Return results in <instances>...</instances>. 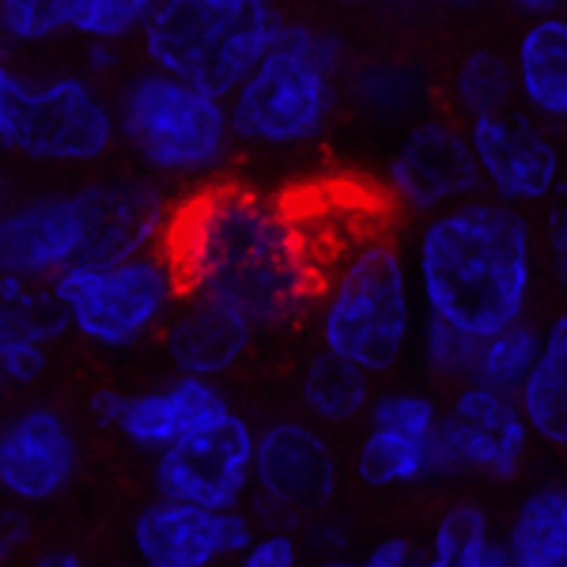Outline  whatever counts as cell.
<instances>
[{"mask_svg":"<svg viewBox=\"0 0 567 567\" xmlns=\"http://www.w3.org/2000/svg\"><path fill=\"white\" fill-rule=\"evenodd\" d=\"M416 349H420V360L424 368L443 382H470L473 379V368H477V352H481V341L484 337H473L465 329L451 326V322H439L432 315H420L416 322Z\"/></svg>","mask_w":567,"mask_h":567,"instance_id":"cell-32","label":"cell"},{"mask_svg":"<svg viewBox=\"0 0 567 567\" xmlns=\"http://www.w3.org/2000/svg\"><path fill=\"white\" fill-rule=\"evenodd\" d=\"M84 258L76 194H42L0 205V272L53 280Z\"/></svg>","mask_w":567,"mask_h":567,"instance_id":"cell-18","label":"cell"},{"mask_svg":"<svg viewBox=\"0 0 567 567\" xmlns=\"http://www.w3.org/2000/svg\"><path fill=\"white\" fill-rule=\"evenodd\" d=\"M349 95L374 117H409L427 103V80L409 61L382 58L352 72Z\"/></svg>","mask_w":567,"mask_h":567,"instance_id":"cell-27","label":"cell"},{"mask_svg":"<svg viewBox=\"0 0 567 567\" xmlns=\"http://www.w3.org/2000/svg\"><path fill=\"white\" fill-rule=\"evenodd\" d=\"M341 492L337 446L307 416H280L254 427L250 488L254 515L265 529L310 534L333 515Z\"/></svg>","mask_w":567,"mask_h":567,"instance_id":"cell-9","label":"cell"},{"mask_svg":"<svg viewBox=\"0 0 567 567\" xmlns=\"http://www.w3.org/2000/svg\"><path fill=\"white\" fill-rule=\"evenodd\" d=\"M537 349H542V329L529 322V315L518 318V322L503 326L499 333L484 337L481 352H477V368H473L470 382L515 398L526 379V371H529V363L537 360Z\"/></svg>","mask_w":567,"mask_h":567,"instance_id":"cell-29","label":"cell"},{"mask_svg":"<svg viewBox=\"0 0 567 567\" xmlns=\"http://www.w3.org/2000/svg\"><path fill=\"white\" fill-rule=\"evenodd\" d=\"M420 548L409 542V537H382V542L371 545L368 556H360V560H352V567H420Z\"/></svg>","mask_w":567,"mask_h":567,"instance_id":"cell-36","label":"cell"},{"mask_svg":"<svg viewBox=\"0 0 567 567\" xmlns=\"http://www.w3.org/2000/svg\"><path fill=\"white\" fill-rule=\"evenodd\" d=\"M159 0H72L69 34L80 42H136Z\"/></svg>","mask_w":567,"mask_h":567,"instance_id":"cell-30","label":"cell"},{"mask_svg":"<svg viewBox=\"0 0 567 567\" xmlns=\"http://www.w3.org/2000/svg\"><path fill=\"white\" fill-rule=\"evenodd\" d=\"M69 333L50 280L0 272V390L31 386L50 368V344Z\"/></svg>","mask_w":567,"mask_h":567,"instance_id":"cell-19","label":"cell"},{"mask_svg":"<svg viewBox=\"0 0 567 567\" xmlns=\"http://www.w3.org/2000/svg\"><path fill=\"white\" fill-rule=\"evenodd\" d=\"M382 186L401 208L416 216H432L439 208L477 197L481 178L465 125L446 117H420L390 152Z\"/></svg>","mask_w":567,"mask_h":567,"instance_id":"cell-12","label":"cell"},{"mask_svg":"<svg viewBox=\"0 0 567 567\" xmlns=\"http://www.w3.org/2000/svg\"><path fill=\"white\" fill-rule=\"evenodd\" d=\"M548 250L556 258V277H564L567 269V216L564 208H553L548 213Z\"/></svg>","mask_w":567,"mask_h":567,"instance_id":"cell-38","label":"cell"},{"mask_svg":"<svg viewBox=\"0 0 567 567\" xmlns=\"http://www.w3.org/2000/svg\"><path fill=\"white\" fill-rule=\"evenodd\" d=\"M72 0H0V58L69 34Z\"/></svg>","mask_w":567,"mask_h":567,"instance_id":"cell-31","label":"cell"},{"mask_svg":"<svg viewBox=\"0 0 567 567\" xmlns=\"http://www.w3.org/2000/svg\"><path fill=\"white\" fill-rule=\"evenodd\" d=\"M31 567H84V560H80V556H72V553H45Z\"/></svg>","mask_w":567,"mask_h":567,"instance_id":"cell-40","label":"cell"},{"mask_svg":"<svg viewBox=\"0 0 567 567\" xmlns=\"http://www.w3.org/2000/svg\"><path fill=\"white\" fill-rule=\"evenodd\" d=\"M84 224V258L117 261L159 250L178 200L159 178H106L72 189Z\"/></svg>","mask_w":567,"mask_h":567,"instance_id":"cell-13","label":"cell"},{"mask_svg":"<svg viewBox=\"0 0 567 567\" xmlns=\"http://www.w3.org/2000/svg\"><path fill=\"white\" fill-rule=\"evenodd\" d=\"M363 416H368L371 427H386V432L416 439V443H435L439 424H443V409H439V401L427 398V393H420V390L374 393Z\"/></svg>","mask_w":567,"mask_h":567,"instance_id":"cell-33","label":"cell"},{"mask_svg":"<svg viewBox=\"0 0 567 567\" xmlns=\"http://www.w3.org/2000/svg\"><path fill=\"white\" fill-rule=\"evenodd\" d=\"M360 484L371 488H390V484H413L435 473H458L446 454L443 432L435 435V443H416L386 427H371L363 432L360 446H355V462H352Z\"/></svg>","mask_w":567,"mask_h":567,"instance_id":"cell-24","label":"cell"},{"mask_svg":"<svg viewBox=\"0 0 567 567\" xmlns=\"http://www.w3.org/2000/svg\"><path fill=\"white\" fill-rule=\"evenodd\" d=\"M4 200H8V178L0 175V205H4Z\"/></svg>","mask_w":567,"mask_h":567,"instance_id":"cell-43","label":"cell"},{"mask_svg":"<svg viewBox=\"0 0 567 567\" xmlns=\"http://www.w3.org/2000/svg\"><path fill=\"white\" fill-rule=\"evenodd\" d=\"M341 72L344 42L333 31L284 20L277 42L227 95L235 144L288 152L318 141L341 99Z\"/></svg>","mask_w":567,"mask_h":567,"instance_id":"cell-3","label":"cell"},{"mask_svg":"<svg viewBox=\"0 0 567 567\" xmlns=\"http://www.w3.org/2000/svg\"><path fill=\"white\" fill-rule=\"evenodd\" d=\"M117 144L114 99L84 72L0 80V148L45 167H91Z\"/></svg>","mask_w":567,"mask_h":567,"instance_id":"cell-7","label":"cell"},{"mask_svg":"<svg viewBox=\"0 0 567 567\" xmlns=\"http://www.w3.org/2000/svg\"><path fill=\"white\" fill-rule=\"evenodd\" d=\"M439 432L454 470H477L484 477L511 481L526 462L529 427L511 393L462 382L454 401L443 409Z\"/></svg>","mask_w":567,"mask_h":567,"instance_id":"cell-16","label":"cell"},{"mask_svg":"<svg viewBox=\"0 0 567 567\" xmlns=\"http://www.w3.org/2000/svg\"><path fill=\"white\" fill-rule=\"evenodd\" d=\"M117 61H122V45L110 42H84V76L87 80H103L110 72H117Z\"/></svg>","mask_w":567,"mask_h":567,"instance_id":"cell-37","label":"cell"},{"mask_svg":"<svg viewBox=\"0 0 567 567\" xmlns=\"http://www.w3.org/2000/svg\"><path fill=\"white\" fill-rule=\"evenodd\" d=\"M529 439H542L548 446L567 443V318L556 315L542 329V349L529 363L523 386L515 393Z\"/></svg>","mask_w":567,"mask_h":567,"instance_id":"cell-22","label":"cell"},{"mask_svg":"<svg viewBox=\"0 0 567 567\" xmlns=\"http://www.w3.org/2000/svg\"><path fill=\"white\" fill-rule=\"evenodd\" d=\"M451 103L462 110L465 122L515 106V72H511V58H503L492 45H477V50L465 53L451 76Z\"/></svg>","mask_w":567,"mask_h":567,"instance_id":"cell-28","label":"cell"},{"mask_svg":"<svg viewBox=\"0 0 567 567\" xmlns=\"http://www.w3.org/2000/svg\"><path fill=\"white\" fill-rule=\"evenodd\" d=\"M333 4H341V8H371L374 0H333Z\"/></svg>","mask_w":567,"mask_h":567,"instance_id":"cell-42","label":"cell"},{"mask_svg":"<svg viewBox=\"0 0 567 567\" xmlns=\"http://www.w3.org/2000/svg\"><path fill=\"white\" fill-rule=\"evenodd\" d=\"M224 405H231V401L219 390V382L175 374L167 386L144 393L99 390L91 398V416H95V424H103L122 435L125 443H133L136 451L155 454L186 435L189 427H197L200 420L219 413Z\"/></svg>","mask_w":567,"mask_h":567,"instance_id":"cell-17","label":"cell"},{"mask_svg":"<svg viewBox=\"0 0 567 567\" xmlns=\"http://www.w3.org/2000/svg\"><path fill=\"white\" fill-rule=\"evenodd\" d=\"M254 534L258 523L239 507L213 511L163 496L133 518V548L144 567H213L239 556Z\"/></svg>","mask_w":567,"mask_h":567,"instance_id":"cell-15","label":"cell"},{"mask_svg":"<svg viewBox=\"0 0 567 567\" xmlns=\"http://www.w3.org/2000/svg\"><path fill=\"white\" fill-rule=\"evenodd\" d=\"M481 194L515 208H534L560 189V144L545 122L518 106L465 122Z\"/></svg>","mask_w":567,"mask_h":567,"instance_id":"cell-11","label":"cell"},{"mask_svg":"<svg viewBox=\"0 0 567 567\" xmlns=\"http://www.w3.org/2000/svg\"><path fill=\"white\" fill-rule=\"evenodd\" d=\"M537 227L526 208L477 194L424 216L416 231L413 288L424 315L492 337L529 315L537 284Z\"/></svg>","mask_w":567,"mask_h":567,"instance_id":"cell-2","label":"cell"},{"mask_svg":"<svg viewBox=\"0 0 567 567\" xmlns=\"http://www.w3.org/2000/svg\"><path fill=\"white\" fill-rule=\"evenodd\" d=\"M50 288L72 333L110 352L148 341L186 296L163 246L117 261H72Z\"/></svg>","mask_w":567,"mask_h":567,"instance_id":"cell-8","label":"cell"},{"mask_svg":"<svg viewBox=\"0 0 567 567\" xmlns=\"http://www.w3.org/2000/svg\"><path fill=\"white\" fill-rule=\"evenodd\" d=\"M80 470V435L53 405H27L0 424V496L31 507L69 488Z\"/></svg>","mask_w":567,"mask_h":567,"instance_id":"cell-14","label":"cell"},{"mask_svg":"<svg viewBox=\"0 0 567 567\" xmlns=\"http://www.w3.org/2000/svg\"><path fill=\"white\" fill-rule=\"evenodd\" d=\"M515 99L537 122L556 125L567 117V20L560 12L537 16L518 34L515 58Z\"/></svg>","mask_w":567,"mask_h":567,"instance_id":"cell-21","label":"cell"},{"mask_svg":"<svg viewBox=\"0 0 567 567\" xmlns=\"http://www.w3.org/2000/svg\"><path fill=\"white\" fill-rule=\"evenodd\" d=\"M503 553L507 567H567V492L560 484H542L518 503Z\"/></svg>","mask_w":567,"mask_h":567,"instance_id":"cell-25","label":"cell"},{"mask_svg":"<svg viewBox=\"0 0 567 567\" xmlns=\"http://www.w3.org/2000/svg\"><path fill=\"white\" fill-rule=\"evenodd\" d=\"M239 567H299V542L284 529L254 534V542L239 553Z\"/></svg>","mask_w":567,"mask_h":567,"instance_id":"cell-34","label":"cell"},{"mask_svg":"<svg viewBox=\"0 0 567 567\" xmlns=\"http://www.w3.org/2000/svg\"><path fill=\"white\" fill-rule=\"evenodd\" d=\"M254 333L258 329L224 303L182 296V303L163 322V352L178 374L219 382L246 360Z\"/></svg>","mask_w":567,"mask_h":567,"instance_id":"cell-20","label":"cell"},{"mask_svg":"<svg viewBox=\"0 0 567 567\" xmlns=\"http://www.w3.org/2000/svg\"><path fill=\"white\" fill-rule=\"evenodd\" d=\"M31 545V515L20 503H0V567L12 564Z\"/></svg>","mask_w":567,"mask_h":567,"instance_id":"cell-35","label":"cell"},{"mask_svg":"<svg viewBox=\"0 0 567 567\" xmlns=\"http://www.w3.org/2000/svg\"><path fill=\"white\" fill-rule=\"evenodd\" d=\"M250 458L254 424L235 405H224L171 446L155 451L152 481L163 499L231 511L250 488Z\"/></svg>","mask_w":567,"mask_h":567,"instance_id":"cell-10","label":"cell"},{"mask_svg":"<svg viewBox=\"0 0 567 567\" xmlns=\"http://www.w3.org/2000/svg\"><path fill=\"white\" fill-rule=\"evenodd\" d=\"M435 4H443V8H473V4H481V0H435Z\"/></svg>","mask_w":567,"mask_h":567,"instance_id":"cell-41","label":"cell"},{"mask_svg":"<svg viewBox=\"0 0 567 567\" xmlns=\"http://www.w3.org/2000/svg\"><path fill=\"white\" fill-rule=\"evenodd\" d=\"M272 0H159L136 34L144 65L227 99L277 42Z\"/></svg>","mask_w":567,"mask_h":567,"instance_id":"cell-5","label":"cell"},{"mask_svg":"<svg viewBox=\"0 0 567 567\" xmlns=\"http://www.w3.org/2000/svg\"><path fill=\"white\" fill-rule=\"evenodd\" d=\"M371 374L333 352H318L299 374V409L318 427H344L368 413L374 386Z\"/></svg>","mask_w":567,"mask_h":567,"instance_id":"cell-23","label":"cell"},{"mask_svg":"<svg viewBox=\"0 0 567 567\" xmlns=\"http://www.w3.org/2000/svg\"><path fill=\"white\" fill-rule=\"evenodd\" d=\"M8 72H12V65H8V58H0V80H4Z\"/></svg>","mask_w":567,"mask_h":567,"instance_id":"cell-44","label":"cell"},{"mask_svg":"<svg viewBox=\"0 0 567 567\" xmlns=\"http://www.w3.org/2000/svg\"><path fill=\"white\" fill-rule=\"evenodd\" d=\"M315 307L326 352L355 363L371 379L390 374L405 360L420 322L405 250L386 235H360L329 265Z\"/></svg>","mask_w":567,"mask_h":567,"instance_id":"cell-4","label":"cell"},{"mask_svg":"<svg viewBox=\"0 0 567 567\" xmlns=\"http://www.w3.org/2000/svg\"><path fill=\"white\" fill-rule=\"evenodd\" d=\"M420 567H507L503 542L492 534L488 515L477 503H454L435 526L432 553Z\"/></svg>","mask_w":567,"mask_h":567,"instance_id":"cell-26","label":"cell"},{"mask_svg":"<svg viewBox=\"0 0 567 567\" xmlns=\"http://www.w3.org/2000/svg\"><path fill=\"white\" fill-rule=\"evenodd\" d=\"M117 144H125L152 178L205 182L224 171L235 152L227 99L144 65L114 99Z\"/></svg>","mask_w":567,"mask_h":567,"instance_id":"cell-6","label":"cell"},{"mask_svg":"<svg viewBox=\"0 0 567 567\" xmlns=\"http://www.w3.org/2000/svg\"><path fill=\"white\" fill-rule=\"evenodd\" d=\"M315 200L239 182H200L175 205L163 250L186 296L213 299L254 329H284L318 303L341 254Z\"/></svg>","mask_w":567,"mask_h":567,"instance_id":"cell-1","label":"cell"},{"mask_svg":"<svg viewBox=\"0 0 567 567\" xmlns=\"http://www.w3.org/2000/svg\"><path fill=\"white\" fill-rule=\"evenodd\" d=\"M511 8H515L518 16H526V20H537V16H553L564 8V0H507Z\"/></svg>","mask_w":567,"mask_h":567,"instance_id":"cell-39","label":"cell"}]
</instances>
